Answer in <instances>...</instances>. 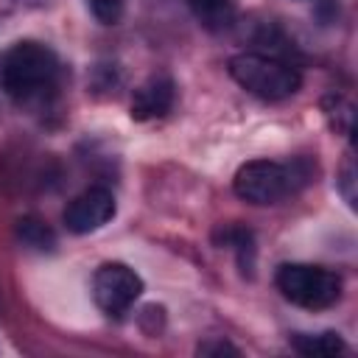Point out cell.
<instances>
[{
  "label": "cell",
  "instance_id": "obj_2",
  "mask_svg": "<svg viewBox=\"0 0 358 358\" xmlns=\"http://www.w3.org/2000/svg\"><path fill=\"white\" fill-rule=\"evenodd\" d=\"M229 76L252 95L263 101H282L299 92L302 87V73L285 59L268 56V53H238L229 59Z\"/></svg>",
  "mask_w": 358,
  "mask_h": 358
},
{
  "label": "cell",
  "instance_id": "obj_11",
  "mask_svg": "<svg viewBox=\"0 0 358 358\" xmlns=\"http://www.w3.org/2000/svg\"><path fill=\"white\" fill-rule=\"evenodd\" d=\"M126 0H90V11L101 25H117L123 17Z\"/></svg>",
  "mask_w": 358,
  "mask_h": 358
},
{
  "label": "cell",
  "instance_id": "obj_13",
  "mask_svg": "<svg viewBox=\"0 0 358 358\" xmlns=\"http://www.w3.org/2000/svg\"><path fill=\"white\" fill-rule=\"evenodd\" d=\"M196 352H199V355H238L241 350L232 347V344L224 341V338H215V341H204V344H199Z\"/></svg>",
  "mask_w": 358,
  "mask_h": 358
},
{
  "label": "cell",
  "instance_id": "obj_4",
  "mask_svg": "<svg viewBox=\"0 0 358 358\" xmlns=\"http://www.w3.org/2000/svg\"><path fill=\"white\" fill-rule=\"evenodd\" d=\"M235 196L266 207V204H277L285 196L294 193L296 187V171L285 162H274V159H252L243 162L232 179Z\"/></svg>",
  "mask_w": 358,
  "mask_h": 358
},
{
  "label": "cell",
  "instance_id": "obj_12",
  "mask_svg": "<svg viewBox=\"0 0 358 358\" xmlns=\"http://www.w3.org/2000/svg\"><path fill=\"white\" fill-rule=\"evenodd\" d=\"M352 185H355V168H352V159H347V162L341 165L338 190L344 193V199H347V204H350V207H355V190H352Z\"/></svg>",
  "mask_w": 358,
  "mask_h": 358
},
{
  "label": "cell",
  "instance_id": "obj_5",
  "mask_svg": "<svg viewBox=\"0 0 358 358\" xmlns=\"http://www.w3.org/2000/svg\"><path fill=\"white\" fill-rule=\"evenodd\" d=\"M140 294H143V277L131 266H126V263L98 266V271L92 277V299L103 313H109V316L126 313L137 302Z\"/></svg>",
  "mask_w": 358,
  "mask_h": 358
},
{
  "label": "cell",
  "instance_id": "obj_3",
  "mask_svg": "<svg viewBox=\"0 0 358 358\" xmlns=\"http://www.w3.org/2000/svg\"><path fill=\"white\" fill-rule=\"evenodd\" d=\"M277 288L288 302L308 308V310H322L338 302L341 277L324 266L285 263L277 271Z\"/></svg>",
  "mask_w": 358,
  "mask_h": 358
},
{
  "label": "cell",
  "instance_id": "obj_9",
  "mask_svg": "<svg viewBox=\"0 0 358 358\" xmlns=\"http://www.w3.org/2000/svg\"><path fill=\"white\" fill-rule=\"evenodd\" d=\"M17 238L22 246L36 249V252H53L56 249V232L36 215H22L17 221Z\"/></svg>",
  "mask_w": 358,
  "mask_h": 358
},
{
  "label": "cell",
  "instance_id": "obj_1",
  "mask_svg": "<svg viewBox=\"0 0 358 358\" xmlns=\"http://www.w3.org/2000/svg\"><path fill=\"white\" fill-rule=\"evenodd\" d=\"M59 84L56 53L34 39L11 45L0 56V90L17 103H39Z\"/></svg>",
  "mask_w": 358,
  "mask_h": 358
},
{
  "label": "cell",
  "instance_id": "obj_7",
  "mask_svg": "<svg viewBox=\"0 0 358 358\" xmlns=\"http://www.w3.org/2000/svg\"><path fill=\"white\" fill-rule=\"evenodd\" d=\"M173 106V81L168 76H151L145 84H140L131 95V117L134 120H154L162 117Z\"/></svg>",
  "mask_w": 358,
  "mask_h": 358
},
{
  "label": "cell",
  "instance_id": "obj_8",
  "mask_svg": "<svg viewBox=\"0 0 358 358\" xmlns=\"http://www.w3.org/2000/svg\"><path fill=\"white\" fill-rule=\"evenodd\" d=\"M291 347L299 355H308V358H330V355L344 352V341H341L338 333H316V336L296 333L291 338Z\"/></svg>",
  "mask_w": 358,
  "mask_h": 358
},
{
  "label": "cell",
  "instance_id": "obj_6",
  "mask_svg": "<svg viewBox=\"0 0 358 358\" xmlns=\"http://www.w3.org/2000/svg\"><path fill=\"white\" fill-rule=\"evenodd\" d=\"M117 213V204H115V196L112 190L95 185V187H87L84 193H78L67 207H64V227L67 232L73 235H90L101 227H106Z\"/></svg>",
  "mask_w": 358,
  "mask_h": 358
},
{
  "label": "cell",
  "instance_id": "obj_10",
  "mask_svg": "<svg viewBox=\"0 0 358 358\" xmlns=\"http://www.w3.org/2000/svg\"><path fill=\"white\" fill-rule=\"evenodd\" d=\"M187 3L196 20L210 31L227 28L232 22V0H187Z\"/></svg>",
  "mask_w": 358,
  "mask_h": 358
}]
</instances>
